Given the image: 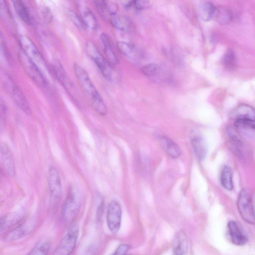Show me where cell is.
Returning <instances> with one entry per match:
<instances>
[{"mask_svg": "<svg viewBox=\"0 0 255 255\" xmlns=\"http://www.w3.org/2000/svg\"><path fill=\"white\" fill-rule=\"evenodd\" d=\"M73 67L79 85L93 108L99 115H105L107 112L106 104L88 73L83 67L77 63L74 64Z\"/></svg>", "mask_w": 255, "mask_h": 255, "instance_id": "obj_1", "label": "cell"}, {"mask_svg": "<svg viewBox=\"0 0 255 255\" xmlns=\"http://www.w3.org/2000/svg\"><path fill=\"white\" fill-rule=\"evenodd\" d=\"M86 52L88 57L96 64L103 76L109 82L115 79L114 71L107 60L102 55L96 45L91 41L86 44Z\"/></svg>", "mask_w": 255, "mask_h": 255, "instance_id": "obj_2", "label": "cell"}, {"mask_svg": "<svg viewBox=\"0 0 255 255\" xmlns=\"http://www.w3.org/2000/svg\"><path fill=\"white\" fill-rule=\"evenodd\" d=\"M82 203V194L79 187L72 185L64 203L61 216L65 221H71L77 214Z\"/></svg>", "mask_w": 255, "mask_h": 255, "instance_id": "obj_3", "label": "cell"}, {"mask_svg": "<svg viewBox=\"0 0 255 255\" xmlns=\"http://www.w3.org/2000/svg\"><path fill=\"white\" fill-rule=\"evenodd\" d=\"M2 81L4 88L10 94L16 105L23 112L29 114L31 111L29 104L23 94L11 78L7 74L4 73L2 76Z\"/></svg>", "mask_w": 255, "mask_h": 255, "instance_id": "obj_4", "label": "cell"}, {"mask_svg": "<svg viewBox=\"0 0 255 255\" xmlns=\"http://www.w3.org/2000/svg\"><path fill=\"white\" fill-rule=\"evenodd\" d=\"M18 57L22 68L28 76L38 86L45 87L47 82L40 68L22 51L19 52Z\"/></svg>", "mask_w": 255, "mask_h": 255, "instance_id": "obj_5", "label": "cell"}, {"mask_svg": "<svg viewBox=\"0 0 255 255\" xmlns=\"http://www.w3.org/2000/svg\"><path fill=\"white\" fill-rule=\"evenodd\" d=\"M18 41L21 51L40 68L41 71L46 70L47 66L45 60L32 41L25 35L19 36Z\"/></svg>", "mask_w": 255, "mask_h": 255, "instance_id": "obj_6", "label": "cell"}, {"mask_svg": "<svg viewBox=\"0 0 255 255\" xmlns=\"http://www.w3.org/2000/svg\"><path fill=\"white\" fill-rule=\"evenodd\" d=\"M237 208L242 219L250 224H255V212L251 197L245 189H242L237 200Z\"/></svg>", "mask_w": 255, "mask_h": 255, "instance_id": "obj_7", "label": "cell"}, {"mask_svg": "<svg viewBox=\"0 0 255 255\" xmlns=\"http://www.w3.org/2000/svg\"><path fill=\"white\" fill-rule=\"evenodd\" d=\"M78 235L76 225L72 226L55 249L53 255H70L73 252Z\"/></svg>", "mask_w": 255, "mask_h": 255, "instance_id": "obj_8", "label": "cell"}, {"mask_svg": "<svg viewBox=\"0 0 255 255\" xmlns=\"http://www.w3.org/2000/svg\"><path fill=\"white\" fill-rule=\"evenodd\" d=\"M141 71L146 77L156 83H165L170 79L168 71L159 64H149L143 66Z\"/></svg>", "mask_w": 255, "mask_h": 255, "instance_id": "obj_9", "label": "cell"}, {"mask_svg": "<svg viewBox=\"0 0 255 255\" xmlns=\"http://www.w3.org/2000/svg\"><path fill=\"white\" fill-rule=\"evenodd\" d=\"M122 217V208L120 204L113 200L108 205L107 213V222L110 231L115 234L120 228Z\"/></svg>", "mask_w": 255, "mask_h": 255, "instance_id": "obj_10", "label": "cell"}, {"mask_svg": "<svg viewBox=\"0 0 255 255\" xmlns=\"http://www.w3.org/2000/svg\"><path fill=\"white\" fill-rule=\"evenodd\" d=\"M229 115L236 122H255V108L248 105H238L231 111Z\"/></svg>", "mask_w": 255, "mask_h": 255, "instance_id": "obj_11", "label": "cell"}, {"mask_svg": "<svg viewBox=\"0 0 255 255\" xmlns=\"http://www.w3.org/2000/svg\"><path fill=\"white\" fill-rule=\"evenodd\" d=\"M47 182L51 197L54 199H59L62 194V183L59 172L54 166L49 168Z\"/></svg>", "mask_w": 255, "mask_h": 255, "instance_id": "obj_12", "label": "cell"}, {"mask_svg": "<svg viewBox=\"0 0 255 255\" xmlns=\"http://www.w3.org/2000/svg\"><path fill=\"white\" fill-rule=\"evenodd\" d=\"M52 69L56 78L66 91L71 95L76 94L75 87L59 60H56L53 62Z\"/></svg>", "mask_w": 255, "mask_h": 255, "instance_id": "obj_13", "label": "cell"}, {"mask_svg": "<svg viewBox=\"0 0 255 255\" xmlns=\"http://www.w3.org/2000/svg\"><path fill=\"white\" fill-rule=\"evenodd\" d=\"M0 160L5 172L10 176L15 174V164L12 152L8 146L5 143L0 145Z\"/></svg>", "mask_w": 255, "mask_h": 255, "instance_id": "obj_14", "label": "cell"}, {"mask_svg": "<svg viewBox=\"0 0 255 255\" xmlns=\"http://www.w3.org/2000/svg\"><path fill=\"white\" fill-rule=\"evenodd\" d=\"M227 233L231 242L233 244L243 246L246 244L247 238L237 222L234 221L228 222Z\"/></svg>", "mask_w": 255, "mask_h": 255, "instance_id": "obj_15", "label": "cell"}, {"mask_svg": "<svg viewBox=\"0 0 255 255\" xmlns=\"http://www.w3.org/2000/svg\"><path fill=\"white\" fill-rule=\"evenodd\" d=\"M78 8L85 27L91 30H96L98 27V21L90 9L85 4L82 3V1H78Z\"/></svg>", "mask_w": 255, "mask_h": 255, "instance_id": "obj_16", "label": "cell"}, {"mask_svg": "<svg viewBox=\"0 0 255 255\" xmlns=\"http://www.w3.org/2000/svg\"><path fill=\"white\" fill-rule=\"evenodd\" d=\"M159 143L166 153L171 157L176 158L180 156L181 151L179 146L169 138L161 136Z\"/></svg>", "mask_w": 255, "mask_h": 255, "instance_id": "obj_17", "label": "cell"}, {"mask_svg": "<svg viewBox=\"0 0 255 255\" xmlns=\"http://www.w3.org/2000/svg\"><path fill=\"white\" fill-rule=\"evenodd\" d=\"M101 40L104 48L105 54L108 62L112 66L118 64V59L113 50L110 37L106 34L102 33L101 35Z\"/></svg>", "mask_w": 255, "mask_h": 255, "instance_id": "obj_18", "label": "cell"}, {"mask_svg": "<svg viewBox=\"0 0 255 255\" xmlns=\"http://www.w3.org/2000/svg\"><path fill=\"white\" fill-rule=\"evenodd\" d=\"M228 136L231 149L239 157L243 155V144L241 138L233 128L228 129Z\"/></svg>", "mask_w": 255, "mask_h": 255, "instance_id": "obj_19", "label": "cell"}, {"mask_svg": "<svg viewBox=\"0 0 255 255\" xmlns=\"http://www.w3.org/2000/svg\"><path fill=\"white\" fill-rule=\"evenodd\" d=\"M193 151L198 159L202 160L207 154V146L204 139L200 136H194L191 139Z\"/></svg>", "mask_w": 255, "mask_h": 255, "instance_id": "obj_20", "label": "cell"}, {"mask_svg": "<svg viewBox=\"0 0 255 255\" xmlns=\"http://www.w3.org/2000/svg\"><path fill=\"white\" fill-rule=\"evenodd\" d=\"M12 3L17 15L25 24L31 25L32 23L31 17L23 2L19 0H15L12 1Z\"/></svg>", "mask_w": 255, "mask_h": 255, "instance_id": "obj_21", "label": "cell"}, {"mask_svg": "<svg viewBox=\"0 0 255 255\" xmlns=\"http://www.w3.org/2000/svg\"><path fill=\"white\" fill-rule=\"evenodd\" d=\"M220 182L225 189L228 190L233 189V173L231 168L228 165H225L221 170Z\"/></svg>", "mask_w": 255, "mask_h": 255, "instance_id": "obj_22", "label": "cell"}, {"mask_svg": "<svg viewBox=\"0 0 255 255\" xmlns=\"http://www.w3.org/2000/svg\"><path fill=\"white\" fill-rule=\"evenodd\" d=\"M216 7L209 1L203 2L199 6V13L204 21L210 20L214 16Z\"/></svg>", "mask_w": 255, "mask_h": 255, "instance_id": "obj_23", "label": "cell"}, {"mask_svg": "<svg viewBox=\"0 0 255 255\" xmlns=\"http://www.w3.org/2000/svg\"><path fill=\"white\" fill-rule=\"evenodd\" d=\"M113 25L116 28L122 31H127L130 29L131 22L130 20L124 16H114L111 19Z\"/></svg>", "mask_w": 255, "mask_h": 255, "instance_id": "obj_24", "label": "cell"}, {"mask_svg": "<svg viewBox=\"0 0 255 255\" xmlns=\"http://www.w3.org/2000/svg\"><path fill=\"white\" fill-rule=\"evenodd\" d=\"M214 16L219 23L225 24L231 20L232 13L227 8L220 6L216 8Z\"/></svg>", "mask_w": 255, "mask_h": 255, "instance_id": "obj_25", "label": "cell"}, {"mask_svg": "<svg viewBox=\"0 0 255 255\" xmlns=\"http://www.w3.org/2000/svg\"><path fill=\"white\" fill-rule=\"evenodd\" d=\"M50 246L51 243L49 240H41L27 255H48Z\"/></svg>", "mask_w": 255, "mask_h": 255, "instance_id": "obj_26", "label": "cell"}, {"mask_svg": "<svg viewBox=\"0 0 255 255\" xmlns=\"http://www.w3.org/2000/svg\"><path fill=\"white\" fill-rule=\"evenodd\" d=\"M94 5L98 13L104 19H108L111 16L108 6V1L105 0H95Z\"/></svg>", "mask_w": 255, "mask_h": 255, "instance_id": "obj_27", "label": "cell"}, {"mask_svg": "<svg viewBox=\"0 0 255 255\" xmlns=\"http://www.w3.org/2000/svg\"><path fill=\"white\" fill-rule=\"evenodd\" d=\"M26 230L24 226H19L7 234L5 239L7 241H14L20 239L26 235Z\"/></svg>", "mask_w": 255, "mask_h": 255, "instance_id": "obj_28", "label": "cell"}, {"mask_svg": "<svg viewBox=\"0 0 255 255\" xmlns=\"http://www.w3.org/2000/svg\"><path fill=\"white\" fill-rule=\"evenodd\" d=\"M67 15L72 23L79 29H82L85 26L82 19L74 11L71 9H68L66 11Z\"/></svg>", "mask_w": 255, "mask_h": 255, "instance_id": "obj_29", "label": "cell"}, {"mask_svg": "<svg viewBox=\"0 0 255 255\" xmlns=\"http://www.w3.org/2000/svg\"><path fill=\"white\" fill-rule=\"evenodd\" d=\"M117 47L120 52L123 55L129 57L132 56L133 49L128 43L123 41L118 42H117Z\"/></svg>", "mask_w": 255, "mask_h": 255, "instance_id": "obj_30", "label": "cell"}, {"mask_svg": "<svg viewBox=\"0 0 255 255\" xmlns=\"http://www.w3.org/2000/svg\"><path fill=\"white\" fill-rule=\"evenodd\" d=\"M224 64L228 68H233L236 62V55L231 50L227 51L223 58Z\"/></svg>", "mask_w": 255, "mask_h": 255, "instance_id": "obj_31", "label": "cell"}, {"mask_svg": "<svg viewBox=\"0 0 255 255\" xmlns=\"http://www.w3.org/2000/svg\"><path fill=\"white\" fill-rule=\"evenodd\" d=\"M39 13L43 20L47 23L50 22L52 19V14L50 9L47 6H42L39 9Z\"/></svg>", "mask_w": 255, "mask_h": 255, "instance_id": "obj_32", "label": "cell"}, {"mask_svg": "<svg viewBox=\"0 0 255 255\" xmlns=\"http://www.w3.org/2000/svg\"><path fill=\"white\" fill-rule=\"evenodd\" d=\"M132 7L137 10L144 9L149 7V2L143 0L132 1Z\"/></svg>", "mask_w": 255, "mask_h": 255, "instance_id": "obj_33", "label": "cell"}, {"mask_svg": "<svg viewBox=\"0 0 255 255\" xmlns=\"http://www.w3.org/2000/svg\"><path fill=\"white\" fill-rule=\"evenodd\" d=\"M185 251V246L183 241L178 242L174 247L172 255H183Z\"/></svg>", "mask_w": 255, "mask_h": 255, "instance_id": "obj_34", "label": "cell"}, {"mask_svg": "<svg viewBox=\"0 0 255 255\" xmlns=\"http://www.w3.org/2000/svg\"><path fill=\"white\" fill-rule=\"evenodd\" d=\"M129 248V246L128 245H121L112 255H126Z\"/></svg>", "mask_w": 255, "mask_h": 255, "instance_id": "obj_35", "label": "cell"}]
</instances>
